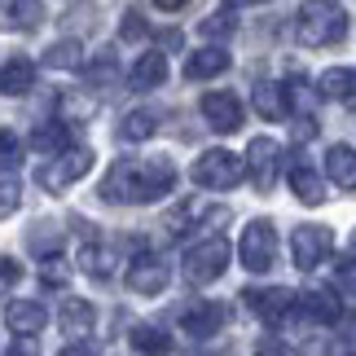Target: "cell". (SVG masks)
I'll return each instance as SVG.
<instances>
[{
    "label": "cell",
    "instance_id": "obj_1",
    "mask_svg": "<svg viewBox=\"0 0 356 356\" xmlns=\"http://www.w3.org/2000/svg\"><path fill=\"white\" fill-rule=\"evenodd\" d=\"M176 168L172 159H119L102 181L106 202H154L163 194H172Z\"/></svg>",
    "mask_w": 356,
    "mask_h": 356
},
{
    "label": "cell",
    "instance_id": "obj_2",
    "mask_svg": "<svg viewBox=\"0 0 356 356\" xmlns=\"http://www.w3.org/2000/svg\"><path fill=\"white\" fill-rule=\"evenodd\" d=\"M295 35L299 44L308 49H325V44H339V40L348 35V13L339 0H308V5H299L295 13Z\"/></svg>",
    "mask_w": 356,
    "mask_h": 356
},
{
    "label": "cell",
    "instance_id": "obj_3",
    "mask_svg": "<svg viewBox=\"0 0 356 356\" xmlns=\"http://www.w3.org/2000/svg\"><path fill=\"white\" fill-rule=\"evenodd\" d=\"M88 172H92V149L88 145H71V149H62L58 159L40 163V168H35V185L49 189V194H58V189L84 181Z\"/></svg>",
    "mask_w": 356,
    "mask_h": 356
},
{
    "label": "cell",
    "instance_id": "obj_4",
    "mask_svg": "<svg viewBox=\"0 0 356 356\" xmlns=\"http://www.w3.org/2000/svg\"><path fill=\"white\" fill-rule=\"evenodd\" d=\"M229 259H234V246L225 238H202L185 251V277L194 286H211L216 277H225Z\"/></svg>",
    "mask_w": 356,
    "mask_h": 356
},
{
    "label": "cell",
    "instance_id": "obj_5",
    "mask_svg": "<svg viewBox=\"0 0 356 356\" xmlns=\"http://www.w3.org/2000/svg\"><path fill=\"white\" fill-rule=\"evenodd\" d=\"M238 259H242V268H251V273H268L277 264V229H273V220H251L242 229Z\"/></svg>",
    "mask_w": 356,
    "mask_h": 356
},
{
    "label": "cell",
    "instance_id": "obj_6",
    "mask_svg": "<svg viewBox=\"0 0 356 356\" xmlns=\"http://www.w3.org/2000/svg\"><path fill=\"white\" fill-rule=\"evenodd\" d=\"M246 176V159H238L234 149H207L202 159H194V181L202 189H234Z\"/></svg>",
    "mask_w": 356,
    "mask_h": 356
},
{
    "label": "cell",
    "instance_id": "obj_7",
    "mask_svg": "<svg viewBox=\"0 0 356 356\" xmlns=\"http://www.w3.org/2000/svg\"><path fill=\"white\" fill-rule=\"evenodd\" d=\"M246 299V308L255 312L259 321H268V325H286L295 317V308H299V295L295 291H286V286H264V291H242Z\"/></svg>",
    "mask_w": 356,
    "mask_h": 356
},
{
    "label": "cell",
    "instance_id": "obj_8",
    "mask_svg": "<svg viewBox=\"0 0 356 356\" xmlns=\"http://www.w3.org/2000/svg\"><path fill=\"white\" fill-rule=\"evenodd\" d=\"M330 251H334V234L325 225H299L291 234V259L299 273H312Z\"/></svg>",
    "mask_w": 356,
    "mask_h": 356
},
{
    "label": "cell",
    "instance_id": "obj_9",
    "mask_svg": "<svg viewBox=\"0 0 356 356\" xmlns=\"http://www.w3.org/2000/svg\"><path fill=\"white\" fill-rule=\"evenodd\" d=\"M277 168H282V145L273 141V136H255V141L246 145V176H251V185L259 194H268V189L277 185Z\"/></svg>",
    "mask_w": 356,
    "mask_h": 356
},
{
    "label": "cell",
    "instance_id": "obj_10",
    "mask_svg": "<svg viewBox=\"0 0 356 356\" xmlns=\"http://www.w3.org/2000/svg\"><path fill=\"white\" fill-rule=\"evenodd\" d=\"M225 321H229V312H225V304H216V299H198V304H189V308L181 312V330H185L189 339H211V334H220Z\"/></svg>",
    "mask_w": 356,
    "mask_h": 356
},
{
    "label": "cell",
    "instance_id": "obj_11",
    "mask_svg": "<svg viewBox=\"0 0 356 356\" xmlns=\"http://www.w3.org/2000/svg\"><path fill=\"white\" fill-rule=\"evenodd\" d=\"M128 291H136V295H159V291H168V264H163L159 255L141 251V255L128 264Z\"/></svg>",
    "mask_w": 356,
    "mask_h": 356
},
{
    "label": "cell",
    "instance_id": "obj_12",
    "mask_svg": "<svg viewBox=\"0 0 356 356\" xmlns=\"http://www.w3.org/2000/svg\"><path fill=\"white\" fill-rule=\"evenodd\" d=\"M44 321H49V308L40 304V299H9L5 325H9L18 339H35L40 330H44Z\"/></svg>",
    "mask_w": 356,
    "mask_h": 356
},
{
    "label": "cell",
    "instance_id": "obj_13",
    "mask_svg": "<svg viewBox=\"0 0 356 356\" xmlns=\"http://www.w3.org/2000/svg\"><path fill=\"white\" fill-rule=\"evenodd\" d=\"M202 119H207L216 132H238L242 128V102L234 92H207V97H202Z\"/></svg>",
    "mask_w": 356,
    "mask_h": 356
},
{
    "label": "cell",
    "instance_id": "obj_14",
    "mask_svg": "<svg viewBox=\"0 0 356 356\" xmlns=\"http://www.w3.org/2000/svg\"><path fill=\"white\" fill-rule=\"evenodd\" d=\"M299 308H304L312 321H321V325L343 321V304H339V295L330 291V286H308V291L299 295Z\"/></svg>",
    "mask_w": 356,
    "mask_h": 356
},
{
    "label": "cell",
    "instance_id": "obj_15",
    "mask_svg": "<svg viewBox=\"0 0 356 356\" xmlns=\"http://www.w3.org/2000/svg\"><path fill=\"white\" fill-rule=\"evenodd\" d=\"M58 325H62V334H71V339H84V334L92 330V325H97V308H92L88 299H62Z\"/></svg>",
    "mask_w": 356,
    "mask_h": 356
},
{
    "label": "cell",
    "instance_id": "obj_16",
    "mask_svg": "<svg viewBox=\"0 0 356 356\" xmlns=\"http://www.w3.org/2000/svg\"><path fill=\"white\" fill-rule=\"evenodd\" d=\"M115 264H119V251H115V246H106V242H97V238H88L84 251H79V268H84L88 277H97V282L111 277Z\"/></svg>",
    "mask_w": 356,
    "mask_h": 356
},
{
    "label": "cell",
    "instance_id": "obj_17",
    "mask_svg": "<svg viewBox=\"0 0 356 356\" xmlns=\"http://www.w3.org/2000/svg\"><path fill=\"white\" fill-rule=\"evenodd\" d=\"M35 88V66L26 58H9L5 66H0V92L5 97H22V92Z\"/></svg>",
    "mask_w": 356,
    "mask_h": 356
},
{
    "label": "cell",
    "instance_id": "obj_18",
    "mask_svg": "<svg viewBox=\"0 0 356 356\" xmlns=\"http://www.w3.org/2000/svg\"><path fill=\"white\" fill-rule=\"evenodd\" d=\"M325 176L339 189H356V149L352 145H330L325 149Z\"/></svg>",
    "mask_w": 356,
    "mask_h": 356
},
{
    "label": "cell",
    "instance_id": "obj_19",
    "mask_svg": "<svg viewBox=\"0 0 356 356\" xmlns=\"http://www.w3.org/2000/svg\"><path fill=\"white\" fill-rule=\"evenodd\" d=\"M229 71V53L225 49H198V53H189V62H185V79H216V75H225Z\"/></svg>",
    "mask_w": 356,
    "mask_h": 356
},
{
    "label": "cell",
    "instance_id": "obj_20",
    "mask_svg": "<svg viewBox=\"0 0 356 356\" xmlns=\"http://www.w3.org/2000/svg\"><path fill=\"white\" fill-rule=\"evenodd\" d=\"M291 189H295L299 202H308V207H321L325 202V185L308 163H291Z\"/></svg>",
    "mask_w": 356,
    "mask_h": 356
},
{
    "label": "cell",
    "instance_id": "obj_21",
    "mask_svg": "<svg viewBox=\"0 0 356 356\" xmlns=\"http://www.w3.org/2000/svg\"><path fill=\"white\" fill-rule=\"evenodd\" d=\"M163 79H168V58H163V53H141V62L132 66L128 84H132L136 92H145V88H159Z\"/></svg>",
    "mask_w": 356,
    "mask_h": 356
},
{
    "label": "cell",
    "instance_id": "obj_22",
    "mask_svg": "<svg viewBox=\"0 0 356 356\" xmlns=\"http://www.w3.org/2000/svg\"><path fill=\"white\" fill-rule=\"evenodd\" d=\"M255 111L268 123H282L291 115V102H286V84H255Z\"/></svg>",
    "mask_w": 356,
    "mask_h": 356
},
{
    "label": "cell",
    "instance_id": "obj_23",
    "mask_svg": "<svg viewBox=\"0 0 356 356\" xmlns=\"http://www.w3.org/2000/svg\"><path fill=\"white\" fill-rule=\"evenodd\" d=\"M128 339L141 356H172V334L159 330V325H132Z\"/></svg>",
    "mask_w": 356,
    "mask_h": 356
},
{
    "label": "cell",
    "instance_id": "obj_24",
    "mask_svg": "<svg viewBox=\"0 0 356 356\" xmlns=\"http://www.w3.org/2000/svg\"><path fill=\"white\" fill-rule=\"evenodd\" d=\"M66 141H71L66 123H40V128L31 132V149H35V154H49V159H58L62 149H71Z\"/></svg>",
    "mask_w": 356,
    "mask_h": 356
},
{
    "label": "cell",
    "instance_id": "obj_25",
    "mask_svg": "<svg viewBox=\"0 0 356 356\" xmlns=\"http://www.w3.org/2000/svg\"><path fill=\"white\" fill-rule=\"evenodd\" d=\"M154 132H159V115L154 111H132V115H123V123H119L123 141H149Z\"/></svg>",
    "mask_w": 356,
    "mask_h": 356
},
{
    "label": "cell",
    "instance_id": "obj_26",
    "mask_svg": "<svg viewBox=\"0 0 356 356\" xmlns=\"http://www.w3.org/2000/svg\"><path fill=\"white\" fill-rule=\"evenodd\" d=\"M44 62L53 71H79V66H84V44H79V40H58V44L44 53Z\"/></svg>",
    "mask_w": 356,
    "mask_h": 356
},
{
    "label": "cell",
    "instance_id": "obj_27",
    "mask_svg": "<svg viewBox=\"0 0 356 356\" xmlns=\"http://www.w3.org/2000/svg\"><path fill=\"white\" fill-rule=\"evenodd\" d=\"M5 13L13 26H22V31H35L40 18H44V5L40 0H5Z\"/></svg>",
    "mask_w": 356,
    "mask_h": 356
},
{
    "label": "cell",
    "instance_id": "obj_28",
    "mask_svg": "<svg viewBox=\"0 0 356 356\" xmlns=\"http://www.w3.org/2000/svg\"><path fill=\"white\" fill-rule=\"evenodd\" d=\"M18 202H22V185H18V176H13V172H0V220L18 211Z\"/></svg>",
    "mask_w": 356,
    "mask_h": 356
},
{
    "label": "cell",
    "instance_id": "obj_29",
    "mask_svg": "<svg viewBox=\"0 0 356 356\" xmlns=\"http://www.w3.org/2000/svg\"><path fill=\"white\" fill-rule=\"evenodd\" d=\"M238 31V18H234V9H216L207 22H202V35L207 40H225V35H234Z\"/></svg>",
    "mask_w": 356,
    "mask_h": 356
},
{
    "label": "cell",
    "instance_id": "obj_30",
    "mask_svg": "<svg viewBox=\"0 0 356 356\" xmlns=\"http://www.w3.org/2000/svg\"><path fill=\"white\" fill-rule=\"evenodd\" d=\"M348 84H352V71H343V66H334V71H325V75L317 79L321 97H339V102H343V92H348Z\"/></svg>",
    "mask_w": 356,
    "mask_h": 356
},
{
    "label": "cell",
    "instance_id": "obj_31",
    "mask_svg": "<svg viewBox=\"0 0 356 356\" xmlns=\"http://www.w3.org/2000/svg\"><path fill=\"white\" fill-rule=\"evenodd\" d=\"M115 75H119V66H115V58H111V53H102V58L92 62V66H84V79H88V84H97V88H106Z\"/></svg>",
    "mask_w": 356,
    "mask_h": 356
},
{
    "label": "cell",
    "instance_id": "obj_32",
    "mask_svg": "<svg viewBox=\"0 0 356 356\" xmlns=\"http://www.w3.org/2000/svg\"><path fill=\"white\" fill-rule=\"evenodd\" d=\"M40 282H44V286H66V282H71L66 259L62 255H44V264H40Z\"/></svg>",
    "mask_w": 356,
    "mask_h": 356
},
{
    "label": "cell",
    "instance_id": "obj_33",
    "mask_svg": "<svg viewBox=\"0 0 356 356\" xmlns=\"http://www.w3.org/2000/svg\"><path fill=\"white\" fill-rule=\"evenodd\" d=\"M18 163H22V141H18L9 128H0V172L18 168Z\"/></svg>",
    "mask_w": 356,
    "mask_h": 356
},
{
    "label": "cell",
    "instance_id": "obj_34",
    "mask_svg": "<svg viewBox=\"0 0 356 356\" xmlns=\"http://www.w3.org/2000/svg\"><path fill=\"white\" fill-rule=\"evenodd\" d=\"M119 35L128 40V44H136V40H145V35H149V26H145V18H141L136 9H128V13H123V26H119Z\"/></svg>",
    "mask_w": 356,
    "mask_h": 356
},
{
    "label": "cell",
    "instance_id": "obj_35",
    "mask_svg": "<svg viewBox=\"0 0 356 356\" xmlns=\"http://www.w3.org/2000/svg\"><path fill=\"white\" fill-rule=\"evenodd\" d=\"M334 291L356 295V255H352V259H343V264L334 268Z\"/></svg>",
    "mask_w": 356,
    "mask_h": 356
},
{
    "label": "cell",
    "instance_id": "obj_36",
    "mask_svg": "<svg viewBox=\"0 0 356 356\" xmlns=\"http://www.w3.org/2000/svg\"><path fill=\"white\" fill-rule=\"evenodd\" d=\"M18 277H22V264L9 259V255H0V286H18Z\"/></svg>",
    "mask_w": 356,
    "mask_h": 356
},
{
    "label": "cell",
    "instance_id": "obj_37",
    "mask_svg": "<svg viewBox=\"0 0 356 356\" xmlns=\"http://www.w3.org/2000/svg\"><path fill=\"white\" fill-rule=\"evenodd\" d=\"M255 356H291V352H286V343H277V339H259Z\"/></svg>",
    "mask_w": 356,
    "mask_h": 356
},
{
    "label": "cell",
    "instance_id": "obj_38",
    "mask_svg": "<svg viewBox=\"0 0 356 356\" xmlns=\"http://www.w3.org/2000/svg\"><path fill=\"white\" fill-rule=\"evenodd\" d=\"M9 356H40V348H35V339H13Z\"/></svg>",
    "mask_w": 356,
    "mask_h": 356
},
{
    "label": "cell",
    "instance_id": "obj_39",
    "mask_svg": "<svg viewBox=\"0 0 356 356\" xmlns=\"http://www.w3.org/2000/svg\"><path fill=\"white\" fill-rule=\"evenodd\" d=\"M343 106L356 115V71H352V84H348V92H343Z\"/></svg>",
    "mask_w": 356,
    "mask_h": 356
},
{
    "label": "cell",
    "instance_id": "obj_40",
    "mask_svg": "<svg viewBox=\"0 0 356 356\" xmlns=\"http://www.w3.org/2000/svg\"><path fill=\"white\" fill-rule=\"evenodd\" d=\"M58 356H92V348L88 343H71V348H62Z\"/></svg>",
    "mask_w": 356,
    "mask_h": 356
},
{
    "label": "cell",
    "instance_id": "obj_41",
    "mask_svg": "<svg viewBox=\"0 0 356 356\" xmlns=\"http://www.w3.org/2000/svg\"><path fill=\"white\" fill-rule=\"evenodd\" d=\"M154 5H159V9H168V13H172V9H185V5H189V0H154Z\"/></svg>",
    "mask_w": 356,
    "mask_h": 356
},
{
    "label": "cell",
    "instance_id": "obj_42",
    "mask_svg": "<svg viewBox=\"0 0 356 356\" xmlns=\"http://www.w3.org/2000/svg\"><path fill=\"white\" fill-rule=\"evenodd\" d=\"M159 44H163V49H176V44H181V35L168 31V35H159Z\"/></svg>",
    "mask_w": 356,
    "mask_h": 356
},
{
    "label": "cell",
    "instance_id": "obj_43",
    "mask_svg": "<svg viewBox=\"0 0 356 356\" xmlns=\"http://www.w3.org/2000/svg\"><path fill=\"white\" fill-rule=\"evenodd\" d=\"M242 5H264V0H225V9H242Z\"/></svg>",
    "mask_w": 356,
    "mask_h": 356
},
{
    "label": "cell",
    "instance_id": "obj_44",
    "mask_svg": "<svg viewBox=\"0 0 356 356\" xmlns=\"http://www.w3.org/2000/svg\"><path fill=\"white\" fill-rule=\"evenodd\" d=\"M352 251H356V234H352Z\"/></svg>",
    "mask_w": 356,
    "mask_h": 356
},
{
    "label": "cell",
    "instance_id": "obj_45",
    "mask_svg": "<svg viewBox=\"0 0 356 356\" xmlns=\"http://www.w3.org/2000/svg\"><path fill=\"white\" fill-rule=\"evenodd\" d=\"M348 356H352V352H348Z\"/></svg>",
    "mask_w": 356,
    "mask_h": 356
}]
</instances>
